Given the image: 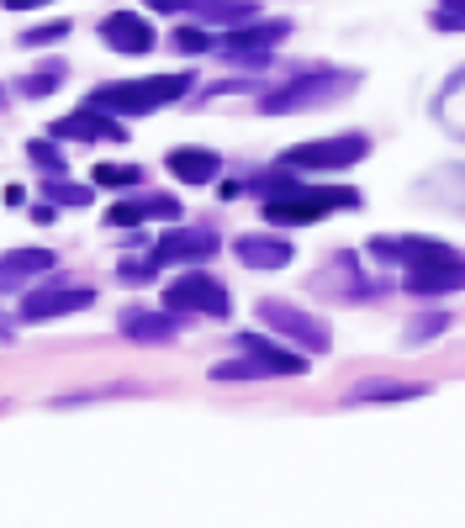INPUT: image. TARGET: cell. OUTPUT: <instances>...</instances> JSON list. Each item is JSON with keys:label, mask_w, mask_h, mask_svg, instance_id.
<instances>
[{"label": "cell", "mask_w": 465, "mask_h": 528, "mask_svg": "<svg viewBox=\"0 0 465 528\" xmlns=\"http://www.w3.org/2000/svg\"><path fill=\"white\" fill-rule=\"evenodd\" d=\"M196 80L191 74H154V80H122V85H101L85 106L106 111V117H148V111L180 101Z\"/></svg>", "instance_id": "cell-1"}, {"label": "cell", "mask_w": 465, "mask_h": 528, "mask_svg": "<svg viewBox=\"0 0 465 528\" xmlns=\"http://www.w3.org/2000/svg\"><path fill=\"white\" fill-rule=\"evenodd\" d=\"M333 206H360V191L355 185H302V180H291L286 191H275L265 201V222L275 228H302V222H323Z\"/></svg>", "instance_id": "cell-2"}, {"label": "cell", "mask_w": 465, "mask_h": 528, "mask_svg": "<svg viewBox=\"0 0 465 528\" xmlns=\"http://www.w3.org/2000/svg\"><path fill=\"white\" fill-rule=\"evenodd\" d=\"M259 323H270L275 338H291V344L307 349V354H328L333 349V333H328L323 317L291 307V301H259Z\"/></svg>", "instance_id": "cell-3"}, {"label": "cell", "mask_w": 465, "mask_h": 528, "mask_svg": "<svg viewBox=\"0 0 465 528\" xmlns=\"http://www.w3.org/2000/svg\"><path fill=\"white\" fill-rule=\"evenodd\" d=\"M164 307L170 312H180V317H228L233 312V296L217 286L212 275H201V270H191V275H180V280H170L164 286Z\"/></svg>", "instance_id": "cell-4"}, {"label": "cell", "mask_w": 465, "mask_h": 528, "mask_svg": "<svg viewBox=\"0 0 465 528\" xmlns=\"http://www.w3.org/2000/svg\"><path fill=\"white\" fill-rule=\"evenodd\" d=\"M370 154V138L344 132V138H323V143H296L281 154V169H349Z\"/></svg>", "instance_id": "cell-5"}, {"label": "cell", "mask_w": 465, "mask_h": 528, "mask_svg": "<svg viewBox=\"0 0 465 528\" xmlns=\"http://www.w3.org/2000/svg\"><path fill=\"white\" fill-rule=\"evenodd\" d=\"M370 254L386 259V264H402V270H423V264H460V254L450 249V243H439V238H418V233H407V238H370Z\"/></svg>", "instance_id": "cell-6"}, {"label": "cell", "mask_w": 465, "mask_h": 528, "mask_svg": "<svg viewBox=\"0 0 465 528\" xmlns=\"http://www.w3.org/2000/svg\"><path fill=\"white\" fill-rule=\"evenodd\" d=\"M90 301H96V291L90 286H43V291H32L22 296V323H48V317H64V312H85Z\"/></svg>", "instance_id": "cell-7"}, {"label": "cell", "mask_w": 465, "mask_h": 528, "mask_svg": "<svg viewBox=\"0 0 465 528\" xmlns=\"http://www.w3.org/2000/svg\"><path fill=\"white\" fill-rule=\"evenodd\" d=\"M349 74H339V85H323L318 74H302V80H291L281 90H270V96H259L265 111H302V106H328L333 96H344Z\"/></svg>", "instance_id": "cell-8"}, {"label": "cell", "mask_w": 465, "mask_h": 528, "mask_svg": "<svg viewBox=\"0 0 465 528\" xmlns=\"http://www.w3.org/2000/svg\"><path fill=\"white\" fill-rule=\"evenodd\" d=\"M101 43L117 48V53H148V48H159V37H154V22H148V16L111 11V16H101Z\"/></svg>", "instance_id": "cell-9"}, {"label": "cell", "mask_w": 465, "mask_h": 528, "mask_svg": "<svg viewBox=\"0 0 465 528\" xmlns=\"http://www.w3.org/2000/svg\"><path fill=\"white\" fill-rule=\"evenodd\" d=\"M217 254V233L212 228H170L154 243V259L159 264H201Z\"/></svg>", "instance_id": "cell-10"}, {"label": "cell", "mask_w": 465, "mask_h": 528, "mask_svg": "<svg viewBox=\"0 0 465 528\" xmlns=\"http://www.w3.org/2000/svg\"><path fill=\"white\" fill-rule=\"evenodd\" d=\"M53 132V143H90V138H127V127H117L106 117V111H96V106H85V111H74V117H59L48 127Z\"/></svg>", "instance_id": "cell-11"}, {"label": "cell", "mask_w": 465, "mask_h": 528, "mask_svg": "<svg viewBox=\"0 0 465 528\" xmlns=\"http://www.w3.org/2000/svg\"><path fill=\"white\" fill-rule=\"evenodd\" d=\"M233 254L249 264V270H286L291 264V243L286 238H275V233H238L233 238Z\"/></svg>", "instance_id": "cell-12"}, {"label": "cell", "mask_w": 465, "mask_h": 528, "mask_svg": "<svg viewBox=\"0 0 465 528\" xmlns=\"http://www.w3.org/2000/svg\"><path fill=\"white\" fill-rule=\"evenodd\" d=\"M148 217L175 222V217H180V201H175V196H154V191H148V196H127V201H117V206L106 212L111 228H138V222H148Z\"/></svg>", "instance_id": "cell-13"}, {"label": "cell", "mask_w": 465, "mask_h": 528, "mask_svg": "<svg viewBox=\"0 0 465 528\" xmlns=\"http://www.w3.org/2000/svg\"><path fill=\"white\" fill-rule=\"evenodd\" d=\"M180 328H185L180 312H143V307L122 312V333L133 344H170V338H180Z\"/></svg>", "instance_id": "cell-14"}, {"label": "cell", "mask_w": 465, "mask_h": 528, "mask_svg": "<svg viewBox=\"0 0 465 528\" xmlns=\"http://www.w3.org/2000/svg\"><path fill=\"white\" fill-rule=\"evenodd\" d=\"M312 286H318V291L339 286V301H370V296H376V286L360 275V259L355 254H333V264H328V270H318Z\"/></svg>", "instance_id": "cell-15"}, {"label": "cell", "mask_w": 465, "mask_h": 528, "mask_svg": "<svg viewBox=\"0 0 465 528\" xmlns=\"http://www.w3.org/2000/svg\"><path fill=\"white\" fill-rule=\"evenodd\" d=\"M164 169H170L180 185H212L222 159L212 154V148H170V154H164Z\"/></svg>", "instance_id": "cell-16"}, {"label": "cell", "mask_w": 465, "mask_h": 528, "mask_svg": "<svg viewBox=\"0 0 465 528\" xmlns=\"http://www.w3.org/2000/svg\"><path fill=\"white\" fill-rule=\"evenodd\" d=\"M238 349L254 354V360H265L270 375H307V360H302V354H291V349H281V344H270L265 333H238Z\"/></svg>", "instance_id": "cell-17"}, {"label": "cell", "mask_w": 465, "mask_h": 528, "mask_svg": "<svg viewBox=\"0 0 465 528\" xmlns=\"http://www.w3.org/2000/svg\"><path fill=\"white\" fill-rule=\"evenodd\" d=\"M281 37H291V22H259V27H233L222 37V53H265Z\"/></svg>", "instance_id": "cell-18"}, {"label": "cell", "mask_w": 465, "mask_h": 528, "mask_svg": "<svg viewBox=\"0 0 465 528\" xmlns=\"http://www.w3.org/2000/svg\"><path fill=\"white\" fill-rule=\"evenodd\" d=\"M48 270H53V254L48 249H22V254L0 259V291L22 286V280H32V275H48Z\"/></svg>", "instance_id": "cell-19"}, {"label": "cell", "mask_w": 465, "mask_h": 528, "mask_svg": "<svg viewBox=\"0 0 465 528\" xmlns=\"http://www.w3.org/2000/svg\"><path fill=\"white\" fill-rule=\"evenodd\" d=\"M407 291L413 296L460 291V264H423V270H407Z\"/></svg>", "instance_id": "cell-20"}, {"label": "cell", "mask_w": 465, "mask_h": 528, "mask_svg": "<svg viewBox=\"0 0 465 528\" xmlns=\"http://www.w3.org/2000/svg\"><path fill=\"white\" fill-rule=\"evenodd\" d=\"M191 11L207 16V22H228V27L254 22V0H191Z\"/></svg>", "instance_id": "cell-21"}, {"label": "cell", "mask_w": 465, "mask_h": 528, "mask_svg": "<svg viewBox=\"0 0 465 528\" xmlns=\"http://www.w3.org/2000/svg\"><path fill=\"white\" fill-rule=\"evenodd\" d=\"M212 381H217V386L270 381V365H265V360H254V354H244V360H222V365H212Z\"/></svg>", "instance_id": "cell-22"}, {"label": "cell", "mask_w": 465, "mask_h": 528, "mask_svg": "<svg viewBox=\"0 0 465 528\" xmlns=\"http://www.w3.org/2000/svg\"><path fill=\"white\" fill-rule=\"evenodd\" d=\"M407 396H423V386H402V381H360L349 391V402H407Z\"/></svg>", "instance_id": "cell-23"}, {"label": "cell", "mask_w": 465, "mask_h": 528, "mask_svg": "<svg viewBox=\"0 0 465 528\" xmlns=\"http://www.w3.org/2000/svg\"><path fill=\"white\" fill-rule=\"evenodd\" d=\"M90 185H101V191H133V185H143V169L138 164H101L90 175Z\"/></svg>", "instance_id": "cell-24"}, {"label": "cell", "mask_w": 465, "mask_h": 528, "mask_svg": "<svg viewBox=\"0 0 465 528\" xmlns=\"http://www.w3.org/2000/svg\"><path fill=\"white\" fill-rule=\"evenodd\" d=\"M170 48L185 53V59H201V53H212V37H207V27H175Z\"/></svg>", "instance_id": "cell-25"}, {"label": "cell", "mask_w": 465, "mask_h": 528, "mask_svg": "<svg viewBox=\"0 0 465 528\" xmlns=\"http://www.w3.org/2000/svg\"><path fill=\"white\" fill-rule=\"evenodd\" d=\"M59 80H64V64H48V69H37V74H27V80H22V96L43 101V96L59 90Z\"/></svg>", "instance_id": "cell-26"}, {"label": "cell", "mask_w": 465, "mask_h": 528, "mask_svg": "<svg viewBox=\"0 0 465 528\" xmlns=\"http://www.w3.org/2000/svg\"><path fill=\"white\" fill-rule=\"evenodd\" d=\"M43 191H48V201L53 206H90V185H69V180H59V175H48V185H43Z\"/></svg>", "instance_id": "cell-27"}, {"label": "cell", "mask_w": 465, "mask_h": 528, "mask_svg": "<svg viewBox=\"0 0 465 528\" xmlns=\"http://www.w3.org/2000/svg\"><path fill=\"white\" fill-rule=\"evenodd\" d=\"M64 37H69V16H59V22H43V27L22 32V48H48V43H64Z\"/></svg>", "instance_id": "cell-28"}, {"label": "cell", "mask_w": 465, "mask_h": 528, "mask_svg": "<svg viewBox=\"0 0 465 528\" xmlns=\"http://www.w3.org/2000/svg\"><path fill=\"white\" fill-rule=\"evenodd\" d=\"M444 328H450V312H429L423 323L407 328V344H429V338H439Z\"/></svg>", "instance_id": "cell-29"}, {"label": "cell", "mask_w": 465, "mask_h": 528, "mask_svg": "<svg viewBox=\"0 0 465 528\" xmlns=\"http://www.w3.org/2000/svg\"><path fill=\"white\" fill-rule=\"evenodd\" d=\"M27 159L43 164L48 175H59V169H64V148L59 143H27Z\"/></svg>", "instance_id": "cell-30"}, {"label": "cell", "mask_w": 465, "mask_h": 528, "mask_svg": "<svg viewBox=\"0 0 465 528\" xmlns=\"http://www.w3.org/2000/svg\"><path fill=\"white\" fill-rule=\"evenodd\" d=\"M117 275H122V280H154V275H159V259H127Z\"/></svg>", "instance_id": "cell-31"}, {"label": "cell", "mask_w": 465, "mask_h": 528, "mask_svg": "<svg viewBox=\"0 0 465 528\" xmlns=\"http://www.w3.org/2000/svg\"><path fill=\"white\" fill-rule=\"evenodd\" d=\"M434 27L460 32V0H450V6H439V11H434Z\"/></svg>", "instance_id": "cell-32"}, {"label": "cell", "mask_w": 465, "mask_h": 528, "mask_svg": "<svg viewBox=\"0 0 465 528\" xmlns=\"http://www.w3.org/2000/svg\"><path fill=\"white\" fill-rule=\"evenodd\" d=\"M53 217H59V212H53V201H43V206H32V222H37V228H48V222Z\"/></svg>", "instance_id": "cell-33"}, {"label": "cell", "mask_w": 465, "mask_h": 528, "mask_svg": "<svg viewBox=\"0 0 465 528\" xmlns=\"http://www.w3.org/2000/svg\"><path fill=\"white\" fill-rule=\"evenodd\" d=\"M6 11H32V6H48V0H0Z\"/></svg>", "instance_id": "cell-34"}, {"label": "cell", "mask_w": 465, "mask_h": 528, "mask_svg": "<svg viewBox=\"0 0 465 528\" xmlns=\"http://www.w3.org/2000/svg\"><path fill=\"white\" fill-rule=\"evenodd\" d=\"M148 6H154V11H185L191 0H148Z\"/></svg>", "instance_id": "cell-35"}, {"label": "cell", "mask_w": 465, "mask_h": 528, "mask_svg": "<svg viewBox=\"0 0 465 528\" xmlns=\"http://www.w3.org/2000/svg\"><path fill=\"white\" fill-rule=\"evenodd\" d=\"M6 333H11V323H6V317H0V344H6Z\"/></svg>", "instance_id": "cell-36"}, {"label": "cell", "mask_w": 465, "mask_h": 528, "mask_svg": "<svg viewBox=\"0 0 465 528\" xmlns=\"http://www.w3.org/2000/svg\"><path fill=\"white\" fill-rule=\"evenodd\" d=\"M0 101H6V96H0Z\"/></svg>", "instance_id": "cell-37"}]
</instances>
